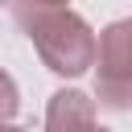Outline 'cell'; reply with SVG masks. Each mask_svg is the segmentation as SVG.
I'll use <instances>...</instances> for the list:
<instances>
[{
  "label": "cell",
  "mask_w": 132,
  "mask_h": 132,
  "mask_svg": "<svg viewBox=\"0 0 132 132\" xmlns=\"http://www.w3.org/2000/svg\"><path fill=\"white\" fill-rule=\"evenodd\" d=\"M8 8H12V21L21 25V33L33 41L45 70H54L62 78H78L91 70L95 29L78 12H70L66 4H29V0H8Z\"/></svg>",
  "instance_id": "obj_1"
},
{
  "label": "cell",
  "mask_w": 132,
  "mask_h": 132,
  "mask_svg": "<svg viewBox=\"0 0 132 132\" xmlns=\"http://www.w3.org/2000/svg\"><path fill=\"white\" fill-rule=\"evenodd\" d=\"M29 4H70V0H29Z\"/></svg>",
  "instance_id": "obj_6"
},
{
  "label": "cell",
  "mask_w": 132,
  "mask_h": 132,
  "mask_svg": "<svg viewBox=\"0 0 132 132\" xmlns=\"http://www.w3.org/2000/svg\"><path fill=\"white\" fill-rule=\"evenodd\" d=\"M91 132H111V128H99V124H95V128H91Z\"/></svg>",
  "instance_id": "obj_7"
},
{
  "label": "cell",
  "mask_w": 132,
  "mask_h": 132,
  "mask_svg": "<svg viewBox=\"0 0 132 132\" xmlns=\"http://www.w3.org/2000/svg\"><path fill=\"white\" fill-rule=\"evenodd\" d=\"M21 111V87H16V78L0 66V120H12Z\"/></svg>",
  "instance_id": "obj_4"
},
{
  "label": "cell",
  "mask_w": 132,
  "mask_h": 132,
  "mask_svg": "<svg viewBox=\"0 0 132 132\" xmlns=\"http://www.w3.org/2000/svg\"><path fill=\"white\" fill-rule=\"evenodd\" d=\"M4 4H8V0H0V8H4Z\"/></svg>",
  "instance_id": "obj_8"
},
{
  "label": "cell",
  "mask_w": 132,
  "mask_h": 132,
  "mask_svg": "<svg viewBox=\"0 0 132 132\" xmlns=\"http://www.w3.org/2000/svg\"><path fill=\"white\" fill-rule=\"evenodd\" d=\"M95 128V99L87 91L62 87L45 103V132H91Z\"/></svg>",
  "instance_id": "obj_3"
},
{
  "label": "cell",
  "mask_w": 132,
  "mask_h": 132,
  "mask_svg": "<svg viewBox=\"0 0 132 132\" xmlns=\"http://www.w3.org/2000/svg\"><path fill=\"white\" fill-rule=\"evenodd\" d=\"M95 103L107 111L132 107V16L95 33Z\"/></svg>",
  "instance_id": "obj_2"
},
{
  "label": "cell",
  "mask_w": 132,
  "mask_h": 132,
  "mask_svg": "<svg viewBox=\"0 0 132 132\" xmlns=\"http://www.w3.org/2000/svg\"><path fill=\"white\" fill-rule=\"evenodd\" d=\"M0 132H25V128H16V124H8V120H0Z\"/></svg>",
  "instance_id": "obj_5"
}]
</instances>
